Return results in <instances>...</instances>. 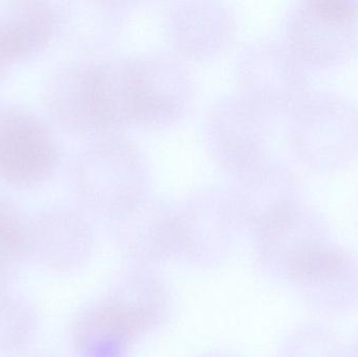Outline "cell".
Here are the masks:
<instances>
[{
  "label": "cell",
  "instance_id": "5b68a950",
  "mask_svg": "<svg viewBox=\"0 0 358 357\" xmlns=\"http://www.w3.org/2000/svg\"><path fill=\"white\" fill-rule=\"evenodd\" d=\"M105 298L131 316L146 335L161 326L169 314L167 286L157 275L144 266L122 274Z\"/></svg>",
  "mask_w": 358,
  "mask_h": 357
},
{
  "label": "cell",
  "instance_id": "7a4b0ae2",
  "mask_svg": "<svg viewBox=\"0 0 358 357\" xmlns=\"http://www.w3.org/2000/svg\"><path fill=\"white\" fill-rule=\"evenodd\" d=\"M143 337L138 325L105 298L78 318L71 333L78 357H129Z\"/></svg>",
  "mask_w": 358,
  "mask_h": 357
},
{
  "label": "cell",
  "instance_id": "9c48e42d",
  "mask_svg": "<svg viewBox=\"0 0 358 357\" xmlns=\"http://www.w3.org/2000/svg\"><path fill=\"white\" fill-rule=\"evenodd\" d=\"M38 357H41V356H38ZM42 357H50V356H42Z\"/></svg>",
  "mask_w": 358,
  "mask_h": 357
},
{
  "label": "cell",
  "instance_id": "6da1fadb",
  "mask_svg": "<svg viewBox=\"0 0 358 357\" xmlns=\"http://www.w3.org/2000/svg\"><path fill=\"white\" fill-rule=\"evenodd\" d=\"M57 150L38 117L16 107L0 108V176L17 186L42 182L54 169Z\"/></svg>",
  "mask_w": 358,
  "mask_h": 357
},
{
  "label": "cell",
  "instance_id": "3957f363",
  "mask_svg": "<svg viewBox=\"0 0 358 357\" xmlns=\"http://www.w3.org/2000/svg\"><path fill=\"white\" fill-rule=\"evenodd\" d=\"M29 253L50 270L73 272L90 262L92 237L78 220L61 214H48L31 224Z\"/></svg>",
  "mask_w": 358,
  "mask_h": 357
},
{
  "label": "cell",
  "instance_id": "ba28073f",
  "mask_svg": "<svg viewBox=\"0 0 358 357\" xmlns=\"http://www.w3.org/2000/svg\"><path fill=\"white\" fill-rule=\"evenodd\" d=\"M201 357H231L229 356H227V354H208V356H204Z\"/></svg>",
  "mask_w": 358,
  "mask_h": 357
},
{
  "label": "cell",
  "instance_id": "8992f818",
  "mask_svg": "<svg viewBox=\"0 0 358 357\" xmlns=\"http://www.w3.org/2000/svg\"><path fill=\"white\" fill-rule=\"evenodd\" d=\"M31 224L22 212L6 199H0V283L29 254Z\"/></svg>",
  "mask_w": 358,
  "mask_h": 357
},
{
  "label": "cell",
  "instance_id": "52a82bcc",
  "mask_svg": "<svg viewBox=\"0 0 358 357\" xmlns=\"http://www.w3.org/2000/svg\"><path fill=\"white\" fill-rule=\"evenodd\" d=\"M36 327L29 306L8 295L0 284V351H12L31 340Z\"/></svg>",
  "mask_w": 358,
  "mask_h": 357
},
{
  "label": "cell",
  "instance_id": "277c9868",
  "mask_svg": "<svg viewBox=\"0 0 358 357\" xmlns=\"http://www.w3.org/2000/svg\"><path fill=\"white\" fill-rule=\"evenodd\" d=\"M52 10L40 2H21L0 12V73L8 64L45 48L55 29Z\"/></svg>",
  "mask_w": 358,
  "mask_h": 357
}]
</instances>
